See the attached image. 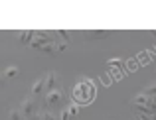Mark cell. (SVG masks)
I'll return each instance as SVG.
<instances>
[{
	"label": "cell",
	"mask_w": 156,
	"mask_h": 120,
	"mask_svg": "<svg viewBox=\"0 0 156 120\" xmlns=\"http://www.w3.org/2000/svg\"><path fill=\"white\" fill-rule=\"evenodd\" d=\"M95 94H97V91H95L93 81L81 77V79L77 81V85L73 87L71 97H73V102H77V105H89V102H93Z\"/></svg>",
	"instance_id": "obj_1"
},
{
	"label": "cell",
	"mask_w": 156,
	"mask_h": 120,
	"mask_svg": "<svg viewBox=\"0 0 156 120\" xmlns=\"http://www.w3.org/2000/svg\"><path fill=\"white\" fill-rule=\"evenodd\" d=\"M20 112L24 114V118H26V120H30L32 116H34V114H36V102H34V98H24L22 106H20Z\"/></svg>",
	"instance_id": "obj_2"
},
{
	"label": "cell",
	"mask_w": 156,
	"mask_h": 120,
	"mask_svg": "<svg viewBox=\"0 0 156 120\" xmlns=\"http://www.w3.org/2000/svg\"><path fill=\"white\" fill-rule=\"evenodd\" d=\"M61 98H63V93H61L59 89L55 91H50V93L46 94V106H53V105H59Z\"/></svg>",
	"instance_id": "obj_3"
},
{
	"label": "cell",
	"mask_w": 156,
	"mask_h": 120,
	"mask_svg": "<svg viewBox=\"0 0 156 120\" xmlns=\"http://www.w3.org/2000/svg\"><path fill=\"white\" fill-rule=\"evenodd\" d=\"M46 89H48V93L57 89V75H55L53 71H50V73L46 75Z\"/></svg>",
	"instance_id": "obj_4"
},
{
	"label": "cell",
	"mask_w": 156,
	"mask_h": 120,
	"mask_svg": "<svg viewBox=\"0 0 156 120\" xmlns=\"http://www.w3.org/2000/svg\"><path fill=\"white\" fill-rule=\"evenodd\" d=\"M34 38H36V32L34 30L20 32V43H24V45H30L32 41H34Z\"/></svg>",
	"instance_id": "obj_5"
},
{
	"label": "cell",
	"mask_w": 156,
	"mask_h": 120,
	"mask_svg": "<svg viewBox=\"0 0 156 120\" xmlns=\"http://www.w3.org/2000/svg\"><path fill=\"white\" fill-rule=\"evenodd\" d=\"M148 102H150V97H146L144 93L136 94V97L133 98V105H136V106H148Z\"/></svg>",
	"instance_id": "obj_6"
},
{
	"label": "cell",
	"mask_w": 156,
	"mask_h": 120,
	"mask_svg": "<svg viewBox=\"0 0 156 120\" xmlns=\"http://www.w3.org/2000/svg\"><path fill=\"white\" fill-rule=\"evenodd\" d=\"M105 36H109V32H103V30L85 32V38H89V39H99V38H105Z\"/></svg>",
	"instance_id": "obj_7"
},
{
	"label": "cell",
	"mask_w": 156,
	"mask_h": 120,
	"mask_svg": "<svg viewBox=\"0 0 156 120\" xmlns=\"http://www.w3.org/2000/svg\"><path fill=\"white\" fill-rule=\"evenodd\" d=\"M42 89H46V79H38L34 83V87H32V94H40Z\"/></svg>",
	"instance_id": "obj_8"
},
{
	"label": "cell",
	"mask_w": 156,
	"mask_h": 120,
	"mask_svg": "<svg viewBox=\"0 0 156 120\" xmlns=\"http://www.w3.org/2000/svg\"><path fill=\"white\" fill-rule=\"evenodd\" d=\"M55 43H57V41H55ZM55 43H48V45H44L40 51L46 53V55H51V53H55V51H57V45H55Z\"/></svg>",
	"instance_id": "obj_9"
},
{
	"label": "cell",
	"mask_w": 156,
	"mask_h": 120,
	"mask_svg": "<svg viewBox=\"0 0 156 120\" xmlns=\"http://www.w3.org/2000/svg\"><path fill=\"white\" fill-rule=\"evenodd\" d=\"M18 75V67H8L6 71H4V77H8V79H12V77Z\"/></svg>",
	"instance_id": "obj_10"
},
{
	"label": "cell",
	"mask_w": 156,
	"mask_h": 120,
	"mask_svg": "<svg viewBox=\"0 0 156 120\" xmlns=\"http://www.w3.org/2000/svg\"><path fill=\"white\" fill-rule=\"evenodd\" d=\"M142 93H144L146 97H156V85H148Z\"/></svg>",
	"instance_id": "obj_11"
},
{
	"label": "cell",
	"mask_w": 156,
	"mask_h": 120,
	"mask_svg": "<svg viewBox=\"0 0 156 120\" xmlns=\"http://www.w3.org/2000/svg\"><path fill=\"white\" fill-rule=\"evenodd\" d=\"M67 110H69V114H71V116H77V114H79V105H77V102H71Z\"/></svg>",
	"instance_id": "obj_12"
},
{
	"label": "cell",
	"mask_w": 156,
	"mask_h": 120,
	"mask_svg": "<svg viewBox=\"0 0 156 120\" xmlns=\"http://www.w3.org/2000/svg\"><path fill=\"white\" fill-rule=\"evenodd\" d=\"M109 67H113V69L122 67V61L119 59V57H113V59H109Z\"/></svg>",
	"instance_id": "obj_13"
},
{
	"label": "cell",
	"mask_w": 156,
	"mask_h": 120,
	"mask_svg": "<svg viewBox=\"0 0 156 120\" xmlns=\"http://www.w3.org/2000/svg\"><path fill=\"white\" fill-rule=\"evenodd\" d=\"M10 120H24V114L20 110H10Z\"/></svg>",
	"instance_id": "obj_14"
},
{
	"label": "cell",
	"mask_w": 156,
	"mask_h": 120,
	"mask_svg": "<svg viewBox=\"0 0 156 120\" xmlns=\"http://www.w3.org/2000/svg\"><path fill=\"white\" fill-rule=\"evenodd\" d=\"M111 75H113L115 81H121V79H122V73L119 71V69H113V67H111Z\"/></svg>",
	"instance_id": "obj_15"
},
{
	"label": "cell",
	"mask_w": 156,
	"mask_h": 120,
	"mask_svg": "<svg viewBox=\"0 0 156 120\" xmlns=\"http://www.w3.org/2000/svg\"><path fill=\"white\" fill-rule=\"evenodd\" d=\"M57 36L61 38V41H65V43H67V39H69V34H67L65 30H57Z\"/></svg>",
	"instance_id": "obj_16"
},
{
	"label": "cell",
	"mask_w": 156,
	"mask_h": 120,
	"mask_svg": "<svg viewBox=\"0 0 156 120\" xmlns=\"http://www.w3.org/2000/svg\"><path fill=\"white\" fill-rule=\"evenodd\" d=\"M57 51H65V49H67V43H65V41H57Z\"/></svg>",
	"instance_id": "obj_17"
},
{
	"label": "cell",
	"mask_w": 156,
	"mask_h": 120,
	"mask_svg": "<svg viewBox=\"0 0 156 120\" xmlns=\"http://www.w3.org/2000/svg\"><path fill=\"white\" fill-rule=\"evenodd\" d=\"M42 120H55V116H53L51 112H44L42 114Z\"/></svg>",
	"instance_id": "obj_18"
},
{
	"label": "cell",
	"mask_w": 156,
	"mask_h": 120,
	"mask_svg": "<svg viewBox=\"0 0 156 120\" xmlns=\"http://www.w3.org/2000/svg\"><path fill=\"white\" fill-rule=\"evenodd\" d=\"M69 118H71L69 110H63V112H61V118H59V120H69Z\"/></svg>",
	"instance_id": "obj_19"
},
{
	"label": "cell",
	"mask_w": 156,
	"mask_h": 120,
	"mask_svg": "<svg viewBox=\"0 0 156 120\" xmlns=\"http://www.w3.org/2000/svg\"><path fill=\"white\" fill-rule=\"evenodd\" d=\"M101 81H103L105 85H111V77L109 75H103V77H101Z\"/></svg>",
	"instance_id": "obj_20"
},
{
	"label": "cell",
	"mask_w": 156,
	"mask_h": 120,
	"mask_svg": "<svg viewBox=\"0 0 156 120\" xmlns=\"http://www.w3.org/2000/svg\"><path fill=\"white\" fill-rule=\"evenodd\" d=\"M134 67H136V61H129V69H130V71H134Z\"/></svg>",
	"instance_id": "obj_21"
},
{
	"label": "cell",
	"mask_w": 156,
	"mask_h": 120,
	"mask_svg": "<svg viewBox=\"0 0 156 120\" xmlns=\"http://www.w3.org/2000/svg\"><path fill=\"white\" fill-rule=\"evenodd\" d=\"M136 120H144V118H142V116H140V114H138V116H136Z\"/></svg>",
	"instance_id": "obj_22"
},
{
	"label": "cell",
	"mask_w": 156,
	"mask_h": 120,
	"mask_svg": "<svg viewBox=\"0 0 156 120\" xmlns=\"http://www.w3.org/2000/svg\"><path fill=\"white\" fill-rule=\"evenodd\" d=\"M0 85H2V75H0Z\"/></svg>",
	"instance_id": "obj_23"
}]
</instances>
